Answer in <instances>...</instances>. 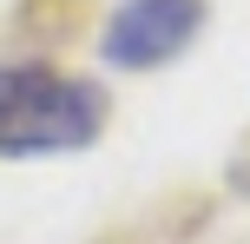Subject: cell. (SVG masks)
Masks as SVG:
<instances>
[{
	"mask_svg": "<svg viewBox=\"0 0 250 244\" xmlns=\"http://www.w3.org/2000/svg\"><path fill=\"white\" fill-rule=\"evenodd\" d=\"M105 132V92L92 79L53 73L40 60L0 66V158L86 152Z\"/></svg>",
	"mask_w": 250,
	"mask_h": 244,
	"instance_id": "6da1fadb",
	"label": "cell"
},
{
	"mask_svg": "<svg viewBox=\"0 0 250 244\" xmlns=\"http://www.w3.org/2000/svg\"><path fill=\"white\" fill-rule=\"evenodd\" d=\"M198 26H204V0H125L105 20L99 53L119 73H151V66L178 60L198 40Z\"/></svg>",
	"mask_w": 250,
	"mask_h": 244,
	"instance_id": "7a4b0ae2",
	"label": "cell"
}]
</instances>
